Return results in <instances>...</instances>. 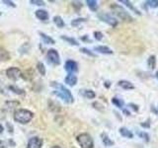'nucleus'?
I'll return each instance as SVG.
<instances>
[{
    "instance_id": "1",
    "label": "nucleus",
    "mask_w": 158,
    "mask_h": 148,
    "mask_svg": "<svg viewBox=\"0 0 158 148\" xmlns=\"http://www.w3.org/2000/svg\"><path fill=\"white\" fill-rule=\"evenodd\" d=\"M51 86L53 87L56 90L53 91V94H56L57 97H59L60 99L67 103V104H71L74 102V98L72 96L71 92L68 90L67 88H65L61 84H59L57 82H52L51 83Z\"/></svg>"
},
{
    "instance_id": "2",
    "label": "nucleus",
    "mask_w": 158,
    "mask_h": 148,
    "mask_svg": "<svg viewBox=\"0 0 158 148\" xmlns=\"http://www.w3.org/2000/svg\"><path fill=\"white\" fill-rule=\"evenodd\" d=\"M33 117L34 113L31 111L24 110V109H20V110H17L14 113L15 121H17L19 123H23V125H26V123L31 121Z\"/></svg>"
},
{
    "instance_id": "3",
    "label": "nucleus",
    "mask_w": 158,
    "mask_h": 148,
    "mask_svg": "<svg viewBox=\"0 0 158 148\" xmlns=\"http://www.w3.org/2000/svg\"><path fill=\"white\" fill-rule=\"evenodd\" d=\"M76 140L81 148H93L94 142L92 137L88 133H81L76 137Z\"/></svg>"
},
{
    "instance_id": "4",
    "label": "nucleus",
    "mask_w": 158,
    "mask_h": 148,
    "mask_svg": "<svg viewBox=\"0 0 158 148\" xmlns=\"http://www.w3.org/2000/svg\"><path fill=\"white\" fill-rule=\"evenodd\" d=\"M113 9H115V13L118 16V18L122 19L123 21H127V22H131L132 21V17L128 14L126 10H123L121 6H118V5H113L112 6Z\"/></svg>"
},
{
    "instance_id": "5",
    "label": "nucleus",
    "mask_w": 158,
    "mask_h": 148,
    "mask_svg": "<svg viewBox=\"0 0 158 148\" xmlns=\"http://www.w3.org/2000/svg\"><path fill=\"white\" fill-rule=\"evenodd\" d=\"M47 59L48 61L52 64V65H59L60 64V58H59V54L56 49H48L47 53Z\"/></svg>"
},
{
    "instance_id": "6",
    "label": "nucleus",
    "mask_w": 158,
    "mask_h": 148,
    "mask_svg": "<svg viewBox=\"0 0 158 148\" xmlns=\"http://www.w3.org/2000/svg\"><path fill=\"white\" fill-rule=\"evenodd\" d=\"M98 17L101 21L107 23L108 25H110V26H112V27H116L118 25V20H116V18L112 17L111 15H109V14L101 13V14L98 15Z\"/></svg>"
},
{
    "instance_id": "7",
    "label": "nucleus",
    "mask_w": 158,
    "mask_h": 148,
    "mask_svg": "<svg viewBox=\"0 0 158 148\" xmlns=\"http://www.w3.org/2000/svg\"><path fill=\"white\" fill-rule=\"evenodd\" d=\"M6 75L9 79L16 81L21 77V70L17 67H10L6 70Z\"/></svg>"
},
{
    "instance_id": "8",
    "label": "nucleus",
    "mask_w": 158,
    "mask_h": 148,
    "mask_svg": "<svg viewBox=\"0 0 158 148\" xmlns=\"http://www.w3.org/2000/svg\"><path fill=\"white\" fill-rule=\"evenodd\" d=\"M43 145V139L40 137H32L28 141L27 148H41Z\"/></svg>"
},
{
    "instance_id": "9",
    "label": "nucleus",
    "mask_w": 158,
    "mask_h": 148,
    "mask_svg": "<svg viewBox=\"0 0 158 148\" xmlns=\"http://www.w3.org/2000/svg\"><path fill=\"white\" fill-rule=\"evenodd\" d=\"M64 68H65V70L67 72H69V74H72L73 72H76L78 70V65L74 60H70V59H69V60L65 62Z\"/></svg>"
},
{
    "instance_id": "10",
    "label": "nucleus",
    "mask_w": 158,
    "mask_h": 148,
    "mask_svg": "<svg viewBox=\"0 0 158 148\" xmlns=\"http://www.w3.org/2000/svg\"><path fill=\"white\" fill-rule=\"evenodd\" d=\"M118 85L120 86L121 88H123V90H133L135 89V85L127 80H121L118 82Z\"/></svg>"
},
{
    "instance_id": "11",
    "label": "nucleus",
    "mask_w": 158,
    "mask_h": 148,
    "mask_svg": "<svg viewBox=\"0 0 158 148\" xmlns=\"http://www.w3.org/2000/svg\"><path fill=\"white\" fill-rule=\"evenodd\" d=\"M36 16L41 21H48V13L46 10H42V9L38 10V11H36Z\"/></svg>"
},
{
    "instance_id": "12",
    "label": "nucleus",
    "mask_w": 158,
    "mask_h": 148,
    "mask_svg": "<svg viewBox=\"0 0 158 148\" xmlns=\"http://www.w3.org/2000/svg\"><path fill=\"white\" fill-rule=\"evenodd\" d=\"M94 49H95L96 51L103 53V54H113L112 49L109 48L106 46H98V47H95V48H94Z\"/></svg>"
},
{
    "instance_id": "13",
    "label": "nucleus",
    "mask_w": 158,
    "mask_h": 148,
    "mask_svg": "<svg viewBox=\"0 0 158 148\" xmlns=\"http://www.w3.org/2000/svg\"><path fill=\"white\" fill-rule=\"evenodd\" d=\"M65 83L69 86H74L77 83V77L74 74H68L65 77Z\"/></svg>"
},
{
    "instance_id": "14",
    "label": "nucleus",
    "mask_w": 158,
    "mask_h": 148,
    "mask_svg": "<svg viewBox=\"0 0 158 148\" xmlns=\"http://www.w3.org/2000/svg\"><path fill=\"white\" fill-rule=\"evenodd\" d=\"M120 2L121 3H123V4H125L126 6L127 7V8H130L131 11H133L135 14H137V15H140V12H139V10L138 9H136L133 5L131 4V1H128V0H120Z\"/></svg>"
},
{
    "instance_id": "15",
    "label": "nucleus",
    "mask_w": 158,
    "mask_h": 148,
    "mask_svg": "<svg viewBox=\"0 0 158 148\" xmlns=\"http://www.w3.org/2000/svg\"><path fill=\"white\" fill-rule=\"evenodd\" d=\"M10 59L9 52L3 47H0V61H6Z\"/></svg>"
},
{
    "instance_id": "16",
    "label": "nucleus",
    "mask_w": 158,
    "mask_h": 148,
    "mask_svg": "<svg viewBox=\"0 0 158 148\" xmlns=\"http://www.w3.org/2000/svg\"><path fill=\"white\" fill-rule=\"evenodd\" d=\"M101 138H102V141L105 146H113L114 145V141L106 134V133H102Z\"/></svg>"
},
{
    "instance_id": "17",
    "label": "nucleus",
    "mask_w": 158,
    "mask_h": 148,
    "mask_svg": "<svg viewBox=\"0 0 158 148\" xmlns=\"http://www.w3.org/2000/svg\"><path fill=\"white\" fill-rule=\"evenodd\" d=\"M40 36H41V38L43 39V41H44V43H47V44H53V43H56V41L52 39V38H51L49 36H48V35H46V34H44V33H40Z\"/></svg>"
},
{
    "instance_id": "18",
    "label": "nucleus",
    "mask_w": 158,
    "mask_h": 148,
    "mask_svg": "<svg viewBox=\"0 0 158 148\" xmlns=\"http://www.w3.org/2000/svg\"><path fill=\"white\" fill-rule=\"evenodd\" d=\"M120 133H121L122 136L127 137V138H132L133 137V133L130 130H127V127H121L120 128Z\"/></svg>"
},
{
    "instance_id": "19",
    "label": "nucleus",
    "mask_w": 158,
    "mask_h": 148,
    "mask_svg": "<svg viewBox=\"0 0 158 148\" xmlns=\"http://www.w3.org/2000/svg\"><path fill=\"white\" fill-rule=\"evenodd\" d=\"M86 3H87V6L90 8V10H92L93 12H96L98 10V2L96 0H87Z\"/></svg>"
},
{
    "instance_id": "20",
    "label": "nucleus",
    "mask_w": 158,
    "mask_h": 148,
    "mask_svg": "<svg viewBox=\"0 0 158 148\" xmlns=\"http://www.w3.org/2000/svg\"><path fill=\"white\" fill-rule=\"evenodd\" d=\"M81 94L82 96H84L87 99H94L96 97V94L92 90H81Z\"/></svg>"
},
{
    "instance_id": "21",
    "label": "nucleus",
    "mask_w": 158,
    "mask_h": 148,
    "mask_svg": "<svg viewBox=\"0 0 158 148\" xmlns=\"http://www.w3.org/2000/svg\"><path fill=\"white\" fill-rule=\"evenodd\" d=\"M147 64H148V67L150 69H154L155 66H156V57L155 56H150L148 57V60H147Z\"/></svg>"
},
{
    "instance_id": "22",
    "label": "nucleus",
    "mask_w": 158,
    "mask_h": 148,
    "mask_svg": "<svg viewBox=\"0 0 158 148\" xmlns=\"http://www.w3.org/2000/svg\"><path fill=\"white\" fill-rule=\"evenodd\" d=\"M112 103L115 105L116 107H118V109H122L123 107V101L122 100V99H120V98H117V97H114L113 99H112Z\"/></svg>"
},
{
    "instance_id": "23",
    "label": "nucleus",
    "mask_w": 158,
    "mask_h": 148,
    "mask_svg": "<svg viewBox=\"0 0 158 148\" xmlns=\"http://www.w3.org/2000/svg\"><path fill=\"white\" fill-rule=\"evenodd\" d=\"M53 22L54 24L56 25V26L58 28H63L64 27V22H63V20L60 16H56V17H53Z\"/></svg>"
},
{
    "instance_id": "24",
    "label": "nucleus",
    "mask_w": 158,
    "mask_h": 148,
    "mask_svg": "<svg viewBox=\"0 0 158 148\" xmlns=\"http://www.w3.org/2000/svg\"><path fill=\"white\" fill-rule=\"evenodd\" d=\"M137 134L139 136L141 139H143L145 142H149L150 141V136L147 132L145 131H137Z\"/></svg>"
},
{
    "instance_id": "25",
    "label": "nucleus",
    "mask_w": 158,
    "mask_h": 148,
    "mask_svg": "<svg viewBox=\"0 0 158 148\" xmlns=\"http://www.w3.org/2000/svg\"><path fill=\"white\" fill-rule=\"evenodd\" d=\"M61 39H63V41H65V42L69 43L70 44H72V46H78V44H79L76 39H73V38H69V37H66V36H61Z\"/></svg>"
},
{
    "instance_id": "26",
    "label": "nucleus",
    "mask_w": 158,
    "mask_h": 148,
    "mask_svg": "<svg viewBox=\"0 0 158 148\" xmlns=\"http://www.w3.org/2000/svg\"><path fill=\"white\" fill-rule=\"evenodd\" d=\"M87 20L85 18H78V19H75V20H73V21L71 22V25L73 27H78L79 25L84 23V22H86Z\"/></svg>"
},
{
    "instance_id": "27",
    "label": "nucleus",
    "mask_w": 158,
    "mask_h": 148,
    "mask_svg": "<svg viewBox=\"0 0 158 148\" xmlns=\"http://www.w3.org/2000/svg\"><path fill=\"white\" fill-rule=\"evenodd\" d=\"M9 89H10V90H11L12 92L18 94V95H24V94H25L24 90H22V89H20V88H18V87H16V86H10Z\"/></svg>"
},
{
    "instance_id": "28",
    "label": "nucleus",
    "mask_w": 158,
    "mask_h": 148,
    "mask_svg": "<svg viewBox=\"0 0 158 148\" xmlns=\"http://www.w3.org/2000/svg\"><path fill=\"white\" fill-rule=\"evenodd\" d=\"M147 6L151 8H157L158 7V0H147L145 2Z\"/></svg>"
},
{
    "instance_id": "29",
    "label": "nucleus",
    "mask_w": 158,
    "mask_h": 148,
    "mask_svg": "<svg viewBox=\"0 0 158 148\" xmlns=\"http://www.w3.org/2000/svg\"><path fill=\"white\" fill-rule=\"evenodd\" d=\"M37 69L39 70V72L42 74V75H46V68H44V65L42 62H39L37 64Z\"/></svg>"
},
{
    "instance_id": "30",
    "label": "nucleus",
    "mask_w": 158,
    "mask_h": 148,
    "mask_svg": "<svg viewBox=\"0 0 158 148\" xmlns=\"http://www.w3.org/2000/svg\"><path fill=\"white\" fill-rule=\"evenodd\" d=\"M80 51L83 52V53H85V54H87V56H93V57H95V56H96V54H95V53H93L91 51H89V49L86 48V47H81V48H80Z\"/></svg>"
},
{
    "instance_id": "31",
    "label": "nucleus",
    "mask_w": 158,
    "mask_h": 148,
    "mask_svg": "<svg viewBox=\"0 0 158 148\" xmlns=\"http://www.w3.org/2000/svg\"><path fill=\"white\" fill-rule=\"evenodd\" d=\"M94 38H95L97 41H101L103 39V34L101 32H94Z\"/></svg>"
},
{
    "instance_id": "32",
    "label": "nucleus",
    "mask_w": 158,
    "mask_h": 148,
    "mask_svg": "<svg viewBox=\"0 0 158 148\" xmlns=\"http://www.w3.org/2000/svg\"><path fill=\"white\" fill-rule=\"evenodd\" d=\"M30 3L34 4V5H39V6H43V5H44V2L41 1V0H31Z\"/></svg>"
},
{
    "instance_id": "33",
    "label": "nucleus",
    "mask_w": 158,
    "mask_h": 148,
    "mask_svg": "<svg viewBox=\"0 0 158 148\" xmlns=\"http://www.w3.org/2000/svg\"><path fill=\"white\" fill-rule=\"evenodd\" d=\"M128 107H130L131 110H133L135 113H137L138 112V110H139V108H138V106L137 105H135V104H133V103H130L128 104Z\"/></svg>"
},
{
    "instance_id": "34",
    "label": "nucleus",
    "mask_w": 158,
    "mask_h": 148,
    "mask_svg": "<svg viewBox=\"0 0 158 148\" xmlns=\"http://www.w3.org/2000/svg\"><path fill=\"white\" fill-rule=\"evenodd\" d=\"M140 125L144 128H149L150 127V120H147L146 121L140 122Z\"/></svg>"
},
{
    "instance_id": "35",
    "label": "nucleus",
    "mask_w": 158,
    "mask_h": 148,
    "mask_svg": "<svg viewBox=\"0 0 158 148\" xmlns=\"http://www.w3.org/2000/svg\"><path fill=\"white\" fill-rule=\"evenodd\" d=\"M72 5H73V6L75 7V8H77V7H78V9H79V8H81V7L83 6V4H82L81 2H78V1H77V2L73 1V2H72Z\"/></svg>"
},
{
    "instance_id": "36",
    "label": "nucleus",
    "mask_w": 158,
    "mask_h": 148,
    "mask_svg": "<svg viewBox=\"0 0 158 148\" xmlns=\"http://www.w3.org/2000/svg\"><path fill=\"white\" fill-rule=\"evenodd\" d=\"M3 3H4V4H7V5H9V6H11V7H16V5H15V4H14V2H12V1H8V0H4Z\"/></svg>"
},
{
    "instance_id": "37",
    "label": "nucleus",
    "mask_w": 158,
    "mask_h": 148,
    "mask_svg": "<svg viewBox=\"0 0 158 148\" xmlns=\"http://www.w3.org/2000/svg\"><path fill=\"white\" fill-rule=\"evenodd\" d=\"M123 113H125L126 116H127V117H130V116H131V113H130V111L127 110V109H123Z\"/></svg>"
},
{
    "instance_id": "38",
    "label": "nucleus",
    "mask_w": 158,
    "mask_h": 148,
    "mask_svg": "<svg viewBox=\"0 0 158 148\" xmlns=\"http://www.w3.org/2000/svg\"><path fill=\"white\" fill-rule=\"evenodd\" d=\"M81 39H82V41H84V42H91L90 39H89L88 36H84V37H82Z\"/></svg>"
},
{
    "instance_id": "39",
    "label": "nucleus",
    "mask_w": 158,
    "mask_h": 148,
    "mask_svg": "<svg viewBox=\"0 0 158 148\" xmlns=\"http://www.w3.org/2000/svg\"><path fill=\"white\" fill-rule=\"evenodd\" d=\"M0 148H6V144L2 140H0Z\"/></svg>"
},
{
    "instance_id": "40",
    "label": "nucleus",
    "mask_w": 158,
    "mask_h": 148,
    "mask_svg": "<svg viewBox=\"0 0 158 148\" xmlns=\"http://www.w3.org/2000/svg\"><path fill=\"white\" fill-rule=\"evenodd\" d=\"M105 86H106L107 88H109V87H110V86H111V83H110V82H109V81L105 82Z\"/></svg>"
},
{
    "instance_id": "41",
    "label": "nucleus",
    "mask_w": 158,
    "mask_h": 148,
    "mask_svg": "<svg viewBox=\"0 0 158 148\" xmlns=\"http://www.w3.org/2000/svg\"><path fill=\"white\" fill-rule=\"evenodd\" d=\"M155 77H156V78L158 79V71H157V72L155 73Z\"/></svg>"
},
{
    "instance_id": "42",
    "label": "nucleus",
    "mask_w": 158,
    "mask_h": 148,
    "mask_svg": "<svg viewBox=\"0 0 158 148\" xmlns=\"http://www.w3.org/2000/svg\"><path fill=\"white\" fill-rule=\"evenodd\" d=\"M52 148H60L59 146H53V147H52Z\"/></svg>"
},
{
    "instance_id": "43",
    "label": "nucleus",
    "mask_w": 158,
    "mask_h": 148,
    "mask_svg": "<svg viewBox=\"0 0 158 148\" xmlns=\"http://www.w3.org/2000/svg\"><path fill=\"white\" fill-rule=\"evenodd\" d=\"M0 15H1V12H0Z\"/></svg>"
},
{
    "instance_id": "44",
    "label": "nucleus",
    "mask_w": 158,
    "mask_h": 148,
    "mask_svg": "<svg viewBox=\"0 0 158 148\" xmlns=\"http://www.w3.org/2000/svg\"><path fill=\"white\" fill-rule=\"evenodd\" d=\"M157 108H158V107H157Z\"/></svg>"
}]
</instances>
